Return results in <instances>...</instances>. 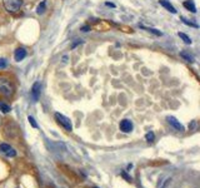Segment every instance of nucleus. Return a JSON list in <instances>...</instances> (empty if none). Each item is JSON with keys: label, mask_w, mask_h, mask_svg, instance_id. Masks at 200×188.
I'll return each mask as SVG.
<instances>
[{"label": "nucleus", "mask_w": 200, "mask_h": 188, "mask_svg": "<svg viewBox=\"0 0 200 188\" xmlns=\"http://www.w3.org/2000/svg\"><path fill=\"white\" fill-rule=\"evenodd\" d=\"M122 176H123V177H124V178H125L128 182H131V177H129V176H128V174H126L125 172H123V173H122Z\"/></svg>", "instance_id": "aec40b11"}, {"label": "nucleus", "mask_w": 200, "mask_h": 188, "mask_svg": "<svg viewBox=\"0 0 200 188\" xmlns=\"http://www.w3.org/2000/svg\"><path fill=\"white\" fill-rule=\"evenodd\" d=\"M82 30H83V32H89V30H90V26H89V25H84L83 28H82Z\"/></svg>", "instance_id": "412c9836"}, {"label": "nucleus", "mask_w": 200, "mask_h": 188, "mask_svg": "<svg viewBox=\"0 0 200 188\" xmlns=\"http://www.w3.org/2000/svg\"><path fill=\"white\" fill-rule=\"evenodd\" d=\"M181 20H183V23L184 24H186V25H190V26H194V28H198V24H195V23H191V21H188L185 18H181Z\"/></svg>", "instance_id": "a211bd4d"}, {"label": "nucleus", "mask_w": 200, "mask_h": 188, "mask_svg": "<svg viewBox=\"0 0 200 188\" xmlns=\"http://www.w3.org/2000/svg\"><path fill=\"white\" fill-rule=\"evenodd\" d=\"M38 14H43V13L45 11V2H43L42 4H39V6H38Z\"/></svg>", "instance_id": "dca6fc26"}, {"label": "nucleus", "mask_w": 200, "mask_h": 188, "mask_svg": "<svg viewBox=\"0 0 200 188\" xmlns=\"http://www.w3.org/2000/svg\"><path fill=\"white\" fill-rule=\"evenodd\" d=\"M0 152H2L3 154H5L6 157H15L16 156V151L13 148V147H10L9 144H6V143L0 144Z\"/></svg>", "instance_id": "20e7f679"}, {"label": "nucleus", "mask_w": 200, "mask_h": 188, "mask_svg": "<svg viewBox=\"0 0 200 188\" xmlns=\"http://www.w3.org/2000/svg\"><path fill=\"white\" fill-rule=\"evenodd\" d=\"M15 93V85L11 80L4 75H0V96L11 98Z\"/></svg>", "instance_id": "f257e3e1"}, {"label": "nucleus", "mask_w": 200, "mask_h": 188, "mask_svg": "<svg viewBox=\"0 0 200 188\" xmlns=\"http://www.w3.org/2000/svg\"><path fill=\"white\" fill-rule=\"evenodd\" d=\"M94 188H98V187H94Z\"/></svg>", "instance_id": "b1692460"}, {"label": "nucleus", "mask_w": 200, "mask_h": 188, "mask_svg": "<svg viewBox=\"0 0 200 188\" xmlns=\"http://www.w3.org/2000/svg\"><path fill=\"white\" fill-rule=\"evenodd\" d=\"M105 5H106V6H111V8H114V6H115V5H114V4H111V3H105Z\"/></svg>", "instance_id": "4be33fe9"}, {"label": "nucleus", "mask_w": 200, "mask_h": 188, "mask_svg": "<svg viewBox=\"0 0 200 188\" xmlns=\"http://www.w3.org/2000/svg\"><path fill=\"white\" fill-rule=\"evenodd\" d=\"M180 57L184 58L186 62H189V63H193V62H194V58H193L190 54H188L186 51H181V53H180Z\"/></svg>", "instance_id": "9b49d317"}, {"label": "nucleus", "mask_w": 200, "mask_h": 188, "mask_svg": "<svg viewBox=\"0 0 200 188\" xmlns=\"http://www.w3.org/2000/svg\"><path fill=\"white\" fill-rule=\"evenodd\" d=\"M4 8L9 13H16L21 5H23V0H3Z\"/></svg>", "instance_id": "f03ea898"}, {"label": "nucleus", "mask_w": 200, "mask_h": 188, "mask_svg": "<svg viewBox=\"0 0 200 188\" xmlns=\"http://www.w3.org/2000/svg\"><path fill=\"white\" fill-rule=\"evenodd\" d=\"M40 89H42V87H40V83H34L33 84V88H31V98H33V102H38L39 98H40Z\"/></svg>", "instance_id": "423d86ee"}, {"label": "nucleus", "mask_w": 200, "mask_h": 188, "mask_svg": "<svg viewBox=\"0 0 200 188\" xmlns=\"http://www.w3.org/2000/svg\"><path fill=\"white\" fill-rule=\"evenodd\" d=\"M133 128H134V126H133L131 120H129V119H123L122 122H120V130L124 133H130L133 130Z\"/></svg>", "instance_id": "39448f33"}, {"label": "nucleus", "mask_w": 200, "mask_h": 188, "mask_svg": "<svg viewBox=\"0 0 200 188\" xmlns=\"http://www.w3.org/2000/svg\"><path fill=\"white\" fill-rule=\"evenodd\" d=\"M0 111H2L3 113H9L11 111V108H10V105L5 104L4 102H0Z\"/></svg>", "instance_id": "f8f14e48"}, {"label": "nucleus", "mask_w": 200, "mask_h": 188, "mask_svg": "<svg viewBox=\"0 0 200 188\" xmlns=\"http://www.w3.org/2000/svg\"><path fill=\"white\" fill-rule=\"evenodd\" d=\"M140 28H143V29H145L146 32H150V33H153V34H155L156 36H160V35H162V33H160L159 30H156V29H153V28H146V26H140Z\"/></svg>", "instance_id": "4468645a"}, {"label": "nucleus", "mask_w": 200, "mask_h": 188, "mask_svg": "<svg viewBox=\"0 0 200 188\" xmlns=\"http://www.w3.org/2000/svg\"><path fill=\"white\" fill-rule=\"evenodd\" d=\"M178 35L183 39V42L185 43V44H191V39L186 35V34H184V33H178Z\"/></svg>", "instance_id": "ddd939ff"}, {"label": "nucleus", "mask_w": 200, "mask_h": 188, "mask_svg": "<svg viewBox=\"0 0 200 188\" xmlns=\"http://www.w3.org/2000/svg\"><path fill=\"white\" fill-rule=\"evenodd\" d=\"M25 57H26V50H25L24 48H18V49L15 50L14 58H15L16 62H21L23 59H25Z\"/></svg>", "instance_id": "6e6552de"}, {"label": "nucleus", "mask_w": 200, "mask_h": 188, "mask_svg": "<svg viewBox=\"0 0 200 188\" xmlns=\"http://www.w3.org/2000/svg\"><path fill=\"white\" fill-rule=\"evenodd\" d=\"M28 120H29V123L33 126V128H38V124H36V122H35V119L33 118V117H28Z\"/></svg>", "instance_id": "6ab92c4d"}, {"label": "nucleus", "mask_w": 200, "mask_h": 188, "mask_svg": "<svg viewBox=\"0 0 200 188\" xmlns=\"http://www.w3.org/2000/svg\"><path fill=\"white\" fill-rule=\"evenodd\" d=\"M160 5H162V6H164L166 10H169L170 13H173V14H175V13H176V10H175V8L174 6H173L169 2H166V0H160Z\"/></svg>", "instance_id": "1a4fd4ad"}, {"label": "nucleus", "mask_w": 200, "mask_h": 188, "mask_svg": "<svg viewBox=\"0 0 200 188\" xmlns=\"http://www.w3.org/2000/svg\"><path fill=\"white\" fill-rule=\"evenodd\" d=\"M6 66H8V62H6V59L0 58V69H4V68H6Z\"/></svg>", "instance_id": "f3484780"}, {"label": "nucleus", "mask_w": 200, "mask_h": 188, "mask_svg": "<svg viewBox=\"0 0 200 188\" xmlns=\"http://www.w3.org/2000/svg\"><path fill=\"white\" fill-rule=\"evenodd\" d=\"M196 127V122H195V120H194V122L191 123V126H190V128H195Z\"/></svg>", "instance_id": "5701e85b"}, {"label": "nucleus", "mask_w": 200, "mask_h": 188, "mask_svg": "<svg viewBox=\"0 0 200 188\" xmlns=\"http://www.w3.org/2000/svg\"><path fill=\"white\" fill-rule=\"evenodd\" d=\"M184 8H186L188 10H190L191 13H196V8H195L194 3L190 2V0H186V2H184Z\"/></svg>", "instance_id": "9d476101"}, {"label": "nucleus", "mask_w": 200, "mask_h": 188, "mask_svg": "<svg viewBox=\"0 0 200 188\" xmlns=\"http://www.w3.org/2000/svg\"><path fill=\"white\" fill-rule=\"evenodd\" d=\"M166 119H168V123H169L173 128H174V129H176V130H179V132H184V126L180 124V122H178V120H176L174 117H168Z\"/></svg>", "instance_id": "0eeeda50"}, {"label": "nucleus", "mask_w": 200, "mask_h": 188, "mask_svg": "<svg viewBox=\"0 0 200 188\" xmlns=\"http://www.w3.org/2000/svg\"><path fill=\"white\" fill-rule=\"evenodd\" d=\"M55 119H56V122H58L65 130H68V132H71V130H73V126H71V122H70L69 118H66L65 115H63V114H60V113H55Z\"/></svg>", "instance_id": "7ed1b4c3"}, {"label": "nucleus", "mask_w": 200, "mask_h": 188, "mask_svg": "<svg viewBox=\"0 0 200 188\" xmlns=\"http://www.w3.org/2000/svg\"><path fill=\"white\" fill-rule=\"evenodd\" d=\"M145 139L148 141V142H153L155 139V134L153 132H148V133L145 134Z\"/></svg>", "instance_id": "2eb2a0df"}]
</instances>
